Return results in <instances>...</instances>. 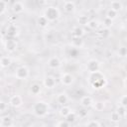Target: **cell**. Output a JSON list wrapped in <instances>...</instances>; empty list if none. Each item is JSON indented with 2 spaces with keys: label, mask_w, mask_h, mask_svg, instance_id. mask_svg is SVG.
<instances>
[{
  "label": "cell",
  "mask_w": 127,
  "mask_h": 127,
  "mask_svg": "<svg viewBox=\"0 0 127 127\" xmlns=\"http://www.w3.org/2000/svg\"><path fill=\"white\" fill-rule=\"evenodd\" d=\"M32 111L37 117H45L50 112V105L47 101L40 100L33 104Z\"/></svg>",
  "instance_id": "1"
},
{
  "label": "cell",
  "mask_w": 127,
  "mask_h": 127,
  "mask_svg": "<svg viewBox=\"0 0 127 127\" xmlns=\"http://www.w3.org/2000/svg\"><path fill=\"white\" fill-rule=\"evenodd\" d=\"M44 16L49 22H55L60 18L61 12L60 9L56 6H48L44 11Z\"/></svg>",
  "instance_id": "2"
},
{
  "label": "cell",
  "mask_w": 127,
  "mask_h": 127,
  "mask_svg": "<svg viewBox=\"0 0 127 127\" xmlns=\"http://www.w3.org/2000/svg\"><path fill=\"white\" fill-rule=\"evenodd\" d=\"M30 75V71H29V68L25 65H21L19 67L16 68L15 70V77L17 79H20V80H25L29 77Z\"/></svg>",
  "instance_id": "3"
},
{
  "label": "cell",
  "mask_w": 127,
  "mask_h": 127,
  "mask_svg": "<svg viewBox=\"0 0 127 127\" xmlns=\"http://www.w3.org/2000/svg\"><path fill=\"white\" fill-rule=\"evenodd\" d=\"M99 69H100V63L97 60L91 59L86 63V70L88 71V73L99 71Z\"/></svg>",
  "instance_id": "4"
},
{
  "label": "cell",
  "mask_w": 127,
  "mask_h": 127,
  "mask_svg": "<svg viewBox=\"0 0 127 127\" xmlns=\"http://www.w3.org/2000/svg\"><path fill=\"white\" fill-rule=\"evenodd\" d=\"M4 47H5V50L7 52L13 53L14 51H16V49L18 47V44H17L16 39L15 38H7V40L5 41Z\"/></svg>",
  "instance_id": "5"
},
{
  "label": "cell",
  "mask_w": 127,
  "mask_h": 127,
  "mask_svg": "<svg viewBox=\"0 0 127 127\" xmlns=\"http://www.w3.org/2000/svg\"><path fill=\"white\" fill-rule=\"evenodd\" d=\"M60 80H61V82H62L64 85L69 86V85H71V84L73 83L74 77H73V75H72L71 73H69V72H64V73L61 74Z\"/></svg>",
  "instance_id": "6"
},
{
  "label": "cell",
  "mask_w": 127,
  "mask_h": 127,
  "mask_svg": "<svg viewBox=\"0 0 127 127\" xmlns=\"http://www.w3.org/2000/svg\"><path fill=\"white\" fill-rule=\"evenodd\" d=\"M23 104V98L21 95L19 94H14L9 98V105H11L12 107H20Z\"/></svg>",
  "instance_id": "7"
},
{
  "label": "cell",
  "mask_w": 127,
  "mask_h": 127,
  "mask_svg": "<svg viewBox=\"0 0 127 127\" xmlns=\"http://www.w3.org/2000/svg\"><path fill=\"white\" fill-rule=\"evenodd\" d=\"M56 84H57V80H56V78H55L54 76H52V75H47V76H45L44 79H43V85H44L46 88H48V89L54 88V87L56 86Z\"/></svg>",
  "instance_id": "8"
},
{
  "label": "cell",
  "mask_w": 127,
  "mask_h": 127,
  "mask_svg": "<svg viewBox=\"0 0 127 127\" xmlns=\"http://www.w3.org/2000/svg\"><path fill=\"white\" fill-rule=\"evenodd\" d=\"M61 64H62L61 63V60L59 59V57H56V56L51 57L48 60V63H47L48 67L51 68V69H57V68H59L61 66Z\"/></svg>",
  "instance_id": "9"
},
{
  "label": "cell",
  "mask_w": 127,
  "mask_h": 127,
  "mask_svg": "<svg viewBox=\"0 0 127 127\" xmlns=\"http://www.w3.org/2000/svg\"><path fill=\"white\" fill-rule=\"evenodd\" d=\"M63 8L66 14H72L75 11V3L73 1H64Z\"/></svg>",
  "instance_id": "10"
},
{
  "label": "cell",
  "mask_w": 127,
  "mask_h": 127,
  "mask_svg": "<svg viewBox=\"0 0 127 127\" xmlns=\"http://www.w3.org/2000/svg\"><path fill=\"white\" fill-rule=\"evenodd\" d=\"M105 76L104 74L101 72V71H96V72H93V73H89L88 75V82L90 84L98 81V80H101V79H104Z\"/></svg>",
  "instance_id": "11"
},
{
  "label": "cell",
  "mask_w": 127,
  "mask_h": 127,
  "mask_svg": "<svg viewBox=\"0 0 127 127\" xmlns=\"http://www.w3.org/2000/svg\"><path fill=\"white\" fill-rule=\"evenodd\" d=\"M11 9L13 11V13L15 14H21L24 9H25V6H24V3L21 2V1H15L13 2L12 6H11Z\"/></svg>",
  "instance_id": "12"
},
{
  "label": "cell",
  "mask_w": 127,
  "mask_h": 127,
  "mask_svg": "<svg viewBox=\"0 0 127 127\" xmlns=\"http://www.w3.org/2000/svg\"><path fill=\"white\" fill-rule=\"evenodd\" d=\"M18 33V29H17V26L14 24V23H11L8 25L7 29H6V35L8 38H15L16 35Z\"/></svg>",
  "instance_id": "13"
},
{
  "label": "cell",
  "mask_w": 127,
  "mask_h": 127,
  "mask_svg": "<svg viewBox=\"0 0 127 127\" xmlns=\"http://www.w3.org/2000/svg\"><path fill=\"white\" fill-rule=\"evenodd\" d=\"M93 98L89 95H84L80 98V105L83 107V108H88L90 106H92L93 104Z\"/></svg>",
  "instance_id": "14"
},
{
  "label": "cell",
  "mask_w": 127,
  "mask_h": 127,
  "mask_svg": "<svg viewBox=\"0 0 127 127\" xmlns=\"http://www.w3.org/2000/svg\"><path fill=\"white\" fill-rule=\"evenodd\" d=\"M13 119L9 115H5L0 117V127H12Z\"/></svg>",
  "instance_id": "15"
},
{
  "label": "cell",
  "mask_w": 127,
  "mask_h": 127,
  "mask_svg": "<svg viewBox=\"0 0 127 127\" xmlns=\"http://www.w3.org/2000/svg\"><path fill=\"white\" fill-rule=\"evenodd\" d=\"M85 32L84 29L81 26H75L71 30V36L72 38H82L84 36Z\"/></svg>",
  "instance_id": "16"
},
{
  "label": "cell",
  "mask_w": 127,
  "mask_h": 127,
  "mask_svg": "<svg viewBox=\"0 0 127 127\" xmlns=\"http://www.w3.org/2000/svg\"><path fill=\"white\" fill-rule=\"evenodd\" d=\"M41 90H42V86H41V84L38 83V82L32 83V84L30 85V87H29V92H30L32 95H34V96L39 95V94L41 93Z\"/></svg>",
  "instance_id": "17"
},
{
  "label": "cell",
  "mask_w": 127,
  "mask_h": 127,
  "mask_svg": "<svg viewBox=\"0 0 127 127\" xmlns=\"http://www.w3.org/2000/svg\"><path fill=\"white\" fill-rule=\"evenodd\" d=\"M56 100H57V102H58L60 105L64 106V105H65V104L67 103V101H68V96H67L66 93L62 92V93H59V94L57 95Z\"/></svg>",
  "instance_id": "18"
},
{
  "label": "cell",
  "mask_w": 127,
  "mask_h": 127,
  "mask_svg": "<svg viewBox=\"0 0 127 127\" xmlns=\"http://www.w3.org/2000/svg\"><path fill=\"white\" fill-rule=\"evenodd\" d=\"M109 6H110L109 9H111V10L117 12V13H119V12L122 10V8H123V4H122V2H121V1H117V0L111 1V2L109 3Z\"/></svg>",
  "instance_id": "19"
},
{
  "label": "cell",
  "mask_w": 127,
  "mask_h": 127,
  "mask_svg": "<svg viewBox=\"0 0 127 127\" xmlns=\"http://www.w3.org/2000/svg\"><path fill=\"white\" fill-rule=\"evenodd\" d=\"M71 47L75 49H81L84 46V41L82 38H71Z\"/></svg>",
  "instance_id": "20"
},
{
  "label": "cell",
  "mask_w": 127,
  "mask_h": 127,
  "mask_svg": "<svg viewBox=\"0 0 127 127\" xmlns=\"http://www.w3.org/2000/svg\"><path fill=\"white\" fill-rule=\"evenodd\" d=\"M37 24L39 25L40 28H46V27H48V25L50 24V22L47 20V18H46L44 15H42V16H39V17H38V19H37Z\"/></svg>",
  "instance_id": "21"
},
{
  "label": "cell",
  "mask_w": 127,
  "mask_h": 127,
  "mask_svg": "<svg viewBox=\"0 0 127 127\" xmlns=\"http://www.w3.org/2000/svg\"><path fill=\"white\" fill-rule=\"evenodd\" d=\"M0 62H1V65L2 67H8L11 64H12V60L9 56H4V57H1L0 58Z\"/></svg>",
  "instance_id": "22"
},
{
  "label": "cell",
  "mask_w": 127,
  "mask_h": 127,
  "mask_svg": "<svg viewBox=\"0 0 127 127\" xmlns=\"http://www.w3.org/2000/svg\"><path fill=\"white\" fill-rule=\"evenodd\" d=\"M72 110L68 107V106H66V105H64V106H62L61 108H60V115L62 116V117H64V118H65L70 112H71Z\"/></svg>",
  "instance_id": "23"
},
{
  "label": "cell",
  "mask_w": 127,
  "mask_h": 127,
  "mask_svg": "<svg viewBox=\"0 0 127 127\" xmlns=\"http://www.w3.org/2000/svg\"><path fill=\"white\" fill-rule=\"evenodd\" d=\"M109 119H110V121H111L112 123H118L122 118H121V116H120L116 111H113V112L110 113Z\"/></svg>",
  "instance_id": "24"
},
{
  "label": "cell",
  "mask_w": 127,
  "mask_h": 127,
  "mask_svg": "<svg viewBox=\"0 0 127 127\" xmlns=\"http://www.w3.org/2000/svg\"><path fill=\"white\" fill-rule=\"evenodd\" d=\"M92 106H93L94 110L100 112V111H103V109H104V107H105V104H104L103 101H95V102H93Z\"/></svg>",
  "instance_id": "25"
},
{
  "label": "cell",
  "mask_w": 127,
  "mask_h": 127,
  "mask_svg": "<svg viewBox=\"0 0 127 127\" xmlns=\"http://www.w3.org/2000/svg\"><path fill=\"white\" fill-rule=\"evenodd\" d=\"M117 16H118V13H117V12H115V11H113V10H111V9H108L107 12H106L105 18H107V19L113 21V20H115V19L117 18Z\"/></svg>",
  "instance_id": "26"
},
{
  "label": "cell",
  "mask_w": 127,
  "mask_h": 127,
  "mask_svg": "<svg viewBox=\"0 0 127 127\" xmlns=\"http://www.w3.org/2000/svg\"><path fill=\"white\" fill-rule=\"evenodd\" d=\"M64 120H66L68 123H73L75 120H76V113L75 112H73V111H71L65 118H64Z\"/></svg>",
  "instance_id": "27"
},
{
  "label": "cell",
  "mask_w": 127,
  "mask_h": 127,
  "mask_svg": "<svg viewBox=\"0 0 127 127\" xmlns=\"http://www.w3.org/2000/svg\"><path fill=\"white\" fill-rule=\"evenodd\" d=\"M86 26L88 27V29L90 30H95L98 27V22L96 20H89L86 24Z\"/></svg>",
  "instance_id": "28"
},
{
  "label": "cell",
  "mask_w": 127,
  "mask_h": 127,
  "mask_svg": "<svg viewBox=\"0 0 127 127\" xmlns=\"http://www.w3.org/2000/svg\"><path fill=\"white\" fill-rule=\"evenodd\" d=\"M85 127H101V125L97 120H88L85 123Z\"/></svg>",
  "instance_id": "29"
},
{
  "label": "cell",
  "mask_w": 127,
  "mask_h": 127,
  "mask_svg": "<svg viewBox=\"0 0 127 127\" xmlns=\"http://www.w3.org/2000/svg\"><path fill=\"white\" fill-rule=\"evenodd\" d=\"M89 20H88V18H87V16H79L78 18H77V23L79 24V25H85L86 26V24H87V22H88Z\"/></svg>",
  "instance_id": "30"
},
{
  "label": "cell",
  "mask_w": 127,
  "mask_h": 127,
  "mask_svg": "<svg viewBox=\"0 0 127 127\" xmlns=\"http://www.w3.org/2000/svg\"><path fill=\"white\" fill-rule=\"evenodd\" d=\"M119 106L126 108L127 107V95H122L119 99Z\"/></svg>",
  "instance_id": "31"
},
{
  "label": "cell",
  "mask_w": 127,
  "mask_h": 127,
  "mask_svg": "<svg viewBox=\"0 0 127 127\" xmlns=\"http://www.w3.org/2000/svg\"><path fill=\"white\" fill-rule=\"evenodd\" d=\"M7 5L8 3L4 0H0V15H3L7 9Z\"/></svg>",
  "instance_id": "32"
},
{
  "label": "cell",
  "mask_w": 127,
  "mask_h": 127,
  "mask_svg": "<svg viewBox=\"0 0 127 127\" xmlns=\"http://www.w3.org/2000/svg\"><path fill=\"white\" fill-rule=\"evenodd\" d=\"M118 55H119V57H121V58L126 57V55H127V49H126L125 47H120L119 50H118Z\"/></svg>",
  "instance_id": "33"
},
{
  "label": "cell",
  "mask_w": 127,
  "mask_h": 127,
  "mask_svg": "<svg viewBox=\"0 0 127 127\" xmlns=\"http://www.w3.org/2000/svg\"><path fill=\"white\" fill-rule=\"evenodd\" d=\"M116 112H117V113H118V114L121 116V118H123V117H125V115H126V108L119 106V107L117 108Z\"/></svg>",
  "instance_id": "34"
},
{
  "label": "cell",
  "mask_w": 127,
  "mask_h": 127,
  "mask_svg": "<svg viewBox=\"0 0 127 127\" xmlns=\"http://www.w3.org/2000/svg\"><path fill=\"white\" fill-rule=\"evenodd\" d=\"M57 127H70V123H68L66 120H61L58 122Z\"/></svg>",
  "instance_id": "35"
},
{
  "label": "cell",
  "mask_w": 127,
  "mask_h": 127,
  "mask_svg": "<svg viewBox=\"0 0 127 127\" xmlns=\"http://www.w3.org/2000/svg\"><path fill=\"white\" fill-rule=\"evenodd\" d=\"M7 108H8V104H7L5 101L0 100V113L5 112V111L7 110Z\"/></svg>",
  "instance_id": "36"
},
{
  "label": "cell",
  "mask_w": 127,
  "mask_h": 127,
  "mask_svg": "<svg viewBox=\"0 0 127 127\" xmlns=\"http://www.w3.org/2000/svg\"><path fill=\"white\" fill-rule=\"evenodd\" d=\"M103 25H104V27L106 28V29H108V28H110L111 26H112V21L111 20H109V19H107V18H105L104 20H103Z\"/></svg>",
  "instance_id": "37"
},
{
  "label": "cell",
  "mask_w": 127,
  "mask_h": 127,
  "mask_svg": "<svg viewBox=\"0 0 127 127\" xmlns=\"http://www.w3.org/2000/svg\"><path fill=\"white\" fill-rule=\"evenodd\" d=\"M1 68H2V65H1V62H0V70H1Z\"/></svg>",
  "instance_id": "38"
},
{
  "label": "cell",
  "mask_w": 127,
  "mask_h": 127,
  "mask_svg": "<svg viewBox=\"0 0 127 127\" xmlns=\"http://www.w3.org/2000/svg\"><path fill=\"white\" fill-rule=\"evenodd\" d=\"M26 127H34V126H32V125H30V126H26Z\"/></svg>",
  "instance_id": "39"
}]
</instances>
